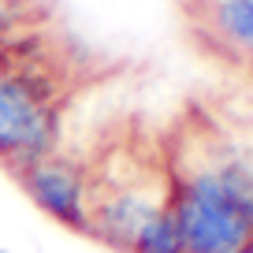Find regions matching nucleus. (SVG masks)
Wrapping results in <instances>:
<instances>
[{
	"label": "nucleus",
	"instance_id": "f257e3e1",
	"mask_svg": "<svg viewBox=\"0 0 253 253\" xmlns=\"http://www.w3.org/2000/svg\"><path fill=\"white\" fill-rule=\"evenodd\" d=\"M86 160V238L116 253H130L138 231L171 198V168L145 145L116 142Z\"/></svg>",
	"mask_w": 253,
	"mask_h": 253
},
{
	"label": "nucleus",
	"instance_id": "f03ea898",
	"mask_svg": "<svg viewBox=\"0 0 253 253\" xmlns=\"http://www.w3.org/2000/svg\"><path fill=\"white\" fill-rule=\"evenodd\" d=\"M52 149H60L56 82L38 67L0 75V168L11 175Z\"/></svg>",
	"mask_w": 253,
	"mask_h": 253
},
{
	"label": "nucleus",
	"instance_id": "7ed1b4c3",
	"mask_svg": "<svg viewBox=\"0 0 253 253\" xmlns=\"http://www.w3.org/2000/svg\"><path fill=\"white\" fill-rule=\"evenodd\" d=\"M11 179L23 186V194L60 227L86 235L89 212H86V160L71 157L63 149H52L30 164L15 168Z\"/></svg>",
	"mask_w": 253,
	"mask_h": 253
},
{
	"label": "nucleus",
	"instance_id": "20e7f679",
	"mask_svg": "<svg viewBox=\"0 0 253 253\" xmlns=\"http://www.w3.org/2000/svg\"><path fill=\"white\" fill-rule=\"evenodd\" d=\"M205 23L227 48L253 60V0H205Z\"/></svg>",
	"mask_w": 253,
	"mask_h": 253
},
{
	"label": "nucleus",
	"instance_id": "39448f33",
	"mask_svg": "<svg viewBox=\"0 0 253 253\" xmlns=\"http://www.w3.org/2000/svg\"><path fill=\"white\" fill-rule=\"evenodd\" d=\"M130 253H186L182 235H179V223H175V212H171V201L145 220V227L138 231Z\"/></svg>",
	"mask_w": 253,
	"mask_h": 253
},
{
	"label": "nucleus",
	"instance_id": "423d86ee",
	"mask_svg": "<svg viewBox=\"0 0 253 253\" xmlns=\"http://www.w3.org/2000/svg\"><path fill=\"white\" fill-rule=\"evenodd\" d=\"M15 67H19V60H15V45H11V38H8V26H4V19H0V75L15 71Z\"/></svg>",
	"mask_w": 253,
	"mask_h": 253
},
{
	"label": "nucleus",
	"instance_id": "0eeeda50",
	"mask_svg": "<svg viewBox=\"0 0 253 253\" xmlns=\"http://www.w3.org/2000/svg\"><path fill=\"white\" fill-rule=\"evenodd\" d=\"M250 71H253V60H250Z\"/></svg>",
	"mask_w": 253,
	"mask_h": 253
},
{
	"label": "nucleus",
	"instance_id": "6e6552de",
	"mask_svg": "<svg viewBox=\"0 0 253 253\" xmlns=\"http://www.w3.org/2000/svg\"><path fill=\"white\" fill-rule=\"evenodd\" d=\"M0 8H4V0H0Z\"/></svg>",
	"mask_w": 253,
	"mask_h": 253
},
{
	"label": "nucleus",
	"instance_id": "1a4fd4ad",
	"mask_svg": "<svg viewBox=\"0 0 253 253\" xmlns=\"http://www.w3.org/2000/svg\"><path fill=\"white\" fill-rule=\"evenodd\" d=\"M0 253H4V250H0Z\"/></svg>",
	"mask_w": 253,
	"mask_h": 253
}]
</instances>
